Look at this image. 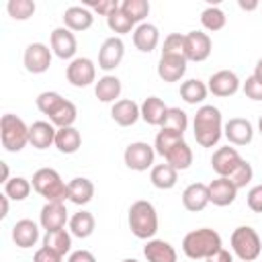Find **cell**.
<instances>
[{
  "label": "cell",
  "instance_id": "54",
  "mask_svg": "<svg viewBox=\"0 0 262 262\" xmlns=\"http://www.w3.org/2000/svg\"><path fill=\"white\" fill-rule=\"evenodd\" d=\"M256 80H260L262 82V57L256 61V68H254V74H252Z\"/></svg>",
  "mask_w": 262,
  "mask_h": 262
},
{
  "label": "cell",
  "instance_id": "52",
  "mask_svg": "<svg viewBox=\"0 0 262 262\" xmlns=\"http://www.w3.org/2000/svg\"><path fill=\"white\" fill-rule=\"evenodd\" d=\"M237 6H239L242 10H256V8L260 6V2H256V0H252V2H244V0H239Z\"/></svg>",
  "mask_w": 262,
  "mask_h": 262
},
{
  "label": "cell",
  "instance_id": "24",
  "mask_svg": "<svg viewBox=\"0 0 262 262\" xmlns=\"http://www.w3.org/2000/svg\"><path fill=\"white\" fill-rule=\"evenodd\" d=\"M143 256L147 262H176L178 254L174 250V246L170 242L164 239H147V244L143 246Z\"/></svg>",
  "mask_w": 262,
  "mask_h": 262
},
{
  "label": "cell",
  "instance_id": "51",
  "mask_svg": "<svg viewBox=\"0 0 262 262\" xmlns=\"http://www.w3.org/2000/svg\"><path fill=\"white\" fill-rule=\"evenodd\" d=\"M207 262H233V254L221 248V250H217L213 256H209Z\"/></svg>",
  "mask_w": 262,
  "mask_h": 262
},
{
  "label": "cell",
  "instance_id": "33",
  "mask_svg": "<svg viewBox=\"0 0 262 262\" xmlns=\"http://www.w3.org/2000/svg\"><path fill=\"white\" fill-rule=\"evenodd\" d=\"M43 246L57 252L59 256H66L72 248V233L63 227V229H53V231H45L43 237Z\"/></svg>",
  "mask_w": 262,
  "mask_h": 262
},
{
  "label": "cell",
  "instance_id": "32",
  "mask_svg": "<svg viewBox=\"0 0 262 262\" xmlns=\"http://www.w3.org/2000/svg\"><path fill=\"white\" fill-rule=\"evenodd\" d=\"M209 94V88L205 82L196 80V78H190L186 82L180 84V96L186 104H201Z\"/></svg>",
  "mask_w": 262,
  "mask_h": 262
},
{
  "label": "cell",
  "instance_id": "10",
  "mask_svg": "<svg viewBox=\"0 0 262 262\" xmlns=\"http://www.w3.org/2000/svg\"><path fill=\"white\" fill-rule=\"evenodd\" d=\"M51 49L45 43H31L27 45L25 53H23V63L25 70L31 74H43L49 70L51 66Z\"/></svg>",
  "mask_w": 262,
  "mask_h": 262
},
{
  "label": "cell",
  "instance_id": "4",
  "mask_svg": "<svg viewBox=\"0 0 262 262\" xmlns=\"http://www.w3.org/2000/svg\"><path fill=\"white\" fill-rule=\"evenodd\" d=\"M33 190L41 194L47 203H63L68 199V184L61 180L59 172L53 168H39L33 174Z\"/></svg>",
  "mask_w": 262,
  "mask_h": 262
},
{
  "label": "cell",
  "instance_id": "57",
  "mask_svg": "<svg viewBox=\"0 0 262 262\" xmlns=\"http://www.w3.org/2000/svg\"><path fill=\"white\" fill-rule=\"evenodd\" d=\"M123 262H139V260H135V258H125Z\"/></svg>",
  "mask_w": 262,
  "mask_h": 262
},
{
  "label": "cell",
  "instance_id": "3",
  "mask_svg": "<svg viewBox=\"0 0 262 262\" xmlns=\"http://www.w3.org/2000/svg\"><path fill=\"white\" fill-rule=\"evenodd\" d=\"M129 229L139 239H154L158 233V213L149 201H135L129 207Z\"/></svg>",
  "mask_w": 262,
  "mask_h": 262
},
{
  "label": "cell",
  "instance_id": "30",
  "mask_svg": "<svg viewBox=\"0 0 262 262\" xmlns=\"http://www.w3.org/2000/svg\"><path fill=\"white\" fill-rule=\"evenodd\" d=\"M70 233L74 237H80V239H86L94 233V227H96V221H94V215L90 211H78L70 217Z\"/></svg>",
  "mask_w": 262,
  "mask_h": 262
},
{
  "label": "cell",
  "instance_id": "53",
  "mask_svg": "<svg viewBox=\"0 0 262 262\" xmlns=\"http://www.w3.org/2000/svg\"><path fill=\"white\" fill-rule=\"evenodd\" d=\"M0 205H2V211H0V219H4L8 215V196L2 192L0 194Z\"/></svg>",
  "mask_w": 262,
  "mask_h": 262
},
{
  "label": "cell",
  "instance_id": "44",
  "mask_svg": "<svg viewBox=\"0 0 262 262\" xmlns=\"http://www.w3.org/2000/svg\"><path fill=\"white\" fill-rule=\"evenodd\" d=\"M162 55H182V57H186V37L182 33H170L164 39Z\"/></svg>",
  "mask_w": 262,
  "mask_h": 262
},
{
  "label": "cell",
  "instance_id": "49",
  "mask_svg": "<svg viewBox=\"0 0 262 262\" xmlns=\"http://www.w3.org/2000/svg\"><path fill=\"white\" fill-rule=\"evenodd\" d=\"M61 260H63V256H59L57 252H53L45 246H41L33 256V262H61Z\"/></svg>",
  "mask_w": 262,
  "mask_h": 262
},
{
  "label": "cell",
  "instance_id": "26",
  "mask_svg": "<svg viewBox=\"0 0 262 262\" xmlns=\"http://www.w3.org/2000/svg\"><path fill=\"white\" fill-rule=\"evenodd\" d=\"M121 90H123L121 80L117 76H113V74H104L94 84V94H96V98L100 102H113L115 104L117 98L121 96Z\"/></svg>",
  "mask_w": 262,
  "mask_h": 262
},
{
  "label": "cell",
  "instance_id": "48",
  "mask_svg": "<svg viewBox=\"0 0 262 262\" xmlns=\"http://www.w3.org/2000/svg\"><path fill=\"white\" fill-rule=\"evenodd\" d=\"M246 203H248V207H250L254 213H262V184L250 188Z\"/></svg>",
  "mask_w": 262,
  "mask_h": 262
},
{
  "label": "cell",
  "instance_id": "17",
  "mask_svg": "<svg viewBox=\"0 0 262 262\" xmlns=\"http://www.w3.org/2000/svg\"><path fill=\"white\" fill-rule=\"evenodd\" d=\"M209 201L215 205V207H227L235 201L237 196V188L235 184L225 178V176H217L215 180H211L209 184Z\"/></svg>",
  "mask_w": 262,
  "mask_h": 262
},
{
  "label": "cell",
  "instance_id": "31",
  "mask_svg": "<svg viewBox=\"0 0 262 262\" xmlns=\"http://www.w3.org/2000/svg\"><path fill=\"white\" fill-rule=\"evenodd\" d=\"M82 145V135L76 127H61L55 133V147L61 154H76Z\"/></svg>",
  "mask_w": 262,
  "mask_h": 262
},
{
  "label": "cell",
  "instance_id": "11",
  "mask_svg": "<svg viewBox=\"0 0 262 262\" xmlns=\"http://www.w3.org/2000/svg\"><path fill=\"white\" fill-rule=\"evenodd\" d=\"M242 82L237 78L235 72L231 70H219L215 74L209 76L207 80V88L213 96H219V98H225V96H233L237 90H239Z\"/></svg>",
  "mask_w": 262,
  "mask_h": 262
},
{
  "label": "cell",
  "instance_id": "9",
  "mask_svg": "<svg viewBox=\"0 0 262 262\" xmlns=\"http://www.w3.org/2000/svg\"><path fill=\"white\" fill-rule=\"evenodd\" d=\"M123 57H125V43H123V39L117 37V35L108 37V39H104V43L98 49V68L104 70V72H111V70L121 66Z\"/></svg>",
  "mask_w": 262,
  "mask_h": 262
},
{
  "label": "cell",
  "instance_id": "29",
  "mask_svg": "<svg viewBox=\"0 0 262 262\" xmlns=\"http://www.w3.org/2000/svg\"><path fill=\"white\" fill-rule=\"evenodd\" d=\"M149 180H151V184L156 186V188H160V190H170V188H174L176 186V182H178V170L176 168H172L170 164H156L151 170H149Z\"/></svg>",
  "mask_w": 262,
  "mask_h": 262
},
{
  "label": "cell",
  "instance_id": "20",
  "mask_svg": "<svg viewBox=\"0 0 262 262\" xmlns=\"http://www.w3.org/2000/svg\"><path fill=\"white\" fill-rule=\"evenodd\" d=\"M55 125L51 121H35L29 127V143L35 149H47L49 145H55Z\"/></svg>",
  "mask_w": 262,
  "mask_h": 262
},
{
  "label": "cell",
  "instance_id": "5",
  "mask_svg": "<svg viewBox=\"0 0 262 262\" xmlns=\"http://www.w3.org/2000/svg\"><path fill=\"white\" fill-rule=\"evenodd\" d=\"M0 139H2V147L6 151L16 154L29 143V127L25 125V121L20 117L6 113L0 119Z\"/></svg>",
  "mask_w": 262,
  "mask_h": 262
},
{
  "label": "cell",
  "instance_id": "8",
  "mask_svg": "<svg viewBox=\"0 0 262 262\" xmlns=\"http://www.w3.org/2000/svg\"><path fill=\"white\" fill-rule=\"evenodd\" d=\"M66 78L76 88H86L92 82L96 84V66L90 57H74L66 68Z\"/></svg>",
  "mask_w": 262,
  "mask_h": 262
},
{
  "label": "cell",
  "instance_id": "19",
  "mask_svg": "<svg viewBox=\"0 0 262 262\" xmlns=\"http://www.w3.org/2000/svg\"><path fill=\"white\" fill-rule=\"evenodd\" d=\"M188 59L182 55H160L158 61V76L164 82H178L186 74Z\"/></svg>",
  "mask_w": 262,
  "mask_h": 262
},
{
  "label": "cell",
  "instance_id": "21",
  "mask_svg": "<svg viewBox=\"0 0 262 262\" xmlns=\"http://www.w3.org/2000/svg\"><path fill=\"white\" fill-rule=\"evenodd\" d=\"M209 186L203 182H192L182 192V207L190 213H199L209 205Z\"/></svg>",
  "mask_w": 262,
  "mask_h": 262
},
{
  "label": "cell",
  "instance_id": "27",
  "mask_svg": "<svg viewBox=\"0 0 262 262\" xmlns=\"http://www.w3.org/2000/svg\"><path fill=\"white\" fill-rule=\"evenodd\" d=\"M166 113H168V106H166L164 100L158 98V96H147V98L141 102V119H143L147 125L162 127V125H164V119H166Z\"/></svg>",
  "mask_w": 262,
  "mask_h": 262
},
{
  "label": "cell",
  "instance_id": "38",
  "mask_svg": "<svg viewBox=\"0 0 262 262\" xmlns=\"http://www.w3.org/2000/svg\"><path fill=\"white\" fill-rule=\"evenodd\" d=\"M121 10L135 25H141V23H145V16L149 14V2L147 0H123L121 2Z\"/></svg>",
  "mask_w": 262,
  "mask_h": 262
},
{
  "label": "cell",
  "instance_id": "18",
  "mask_svg": "<svg viewBox=\"0 0 262 262\" xmlns=\"http://www.w3.org/2000/svg\"><path fill=\"white\" fill-rule=\"evenodd\" d=\"M111 117L119 127H131L141 119V106L131 98H121L111 106Z\"/></svg>",
  "mask_w": 262,
  "mask_h": 262
},
{
  "label": "cell",
  "instance_id": "13",
  "mask_svg": "<svg viewBox=\"0 0 262 262\" xmlns=\"http://www.w3.org/2000/svg\"><path fill=\"white\" fill-rule=\"evenodd\" d=\"M242 160L244 158L239 156V151L235 147L225 145V147H219V149L213 151V156H211V168H213V172L217 176L229 178L233 174V170L242 164Z\"/></svg>",
  "mask_w": 262,
  "mask_h": 262
},
{
  "label": "cell",
  "instance_id": "36",
  "mask_svg": "<svg viewBox=\"0 0 262 262\" xmlns=\"http://www.w3.org/2000/svg\"><path fill=\"white\" fill-rule=\"evenodd\" d=\"M225 23H227V16H225V12H223L219 6H207V8L201 12V25H203L207 31H211V33L221 31V29L225 27Z\"/></svg>",
  "mask_w": 262,
  "mask_h": 262
},
{
  "label": "cell",
  "instance_id": "46",
  "mask_svg": "<svg viewBox=\"0 0 262 262\" xmlns=\"http://www.w3.org/2000/svg\"><path fill=\"white\" fill-rule=\"evenodd\" d=\"M242 90H244V94H246L250 100H256V102L262 100V82L256 80L254 76H248V78H246V82L242 84Z\"/></svg>",
  "mask_w": 262,
  "mask_h": 262
},
{
  "label": "cell",
  "instance_id": "14",
  "mask_svg": "<svg viewBox=\"0 0 262 262\" xmlns=\"http://www.w3.org/2000/svg\"><path fill=\"white\" fill-rule=\"evenodd\" d=\"M186 37V59L188 61H205L213 51V41L203 31H190Z\"/></svg>",
  "mask_w": 262,
  "mask_h": 262
},
{
  "label": "cell",
  "instance_id": "41",
  "mask_svg": "<svg viewBox=\"0 0 262 262\" xmlns=\"http://www.w3.org/2000/svg\"><path fill=\"white\" fill-rule=\"evenodd\" d=\"M184 139V135L182 133H176V131H168V129H160L158 131V135H156V143H154V149H156V154H160L162 158L176 145V143H180Z\"/></svg>",
  "mask_w": 262,
  "mask_h": 262
},
{
  "label": "cell",
  "instance_id": "40",
  "mask_svg": "<svg viewBox=\"0 0 262 262\" xmlns=\"http://www.w3.org/2000/svg\"><path fill=\"white\" fill-rule=\"evenodd\" d=\"M186 127H188V115L182 108H178V106H168V113H166V119H164L162 129L176 131V133H182L184 135Z\"/></svg>",
  "mask_w": 262,
  "mask_h": 262
},
{
  "label": "cell",
  "instance_id": "39",
  "mask_svg": "<svg viewBox=\"0 0 262 262\" xmlns=\"http://www.w3.org/2000/svg\"><path fill=\"white\" fill-rule=\"evenodd\" d=\"M106 25H108V29H111L113 33H117V37H119V35H125V33H131L133 27H135V23L121 10V4L106 16Z\"/></svg>",
  "mask_w": 262,
  "mask_h": 262
},
{
  "label": "cell",
  "instance_id": "1",
  "mask_svg": "<svg viewBox=\"0 0 262 262\" xmlns=\"http://www.w3.org/2000/svg\"><path fill=\"white\" fill-rule=\"evenodd\" d=\"M192 133L201 147H213L219 143L223 135V119L221 111L213 104H203L192 121Z\"/></svg>",
  "mask_w": 262,
  "mask_h": 262
},
{
  "label": "cell",
  "instance_id": "23",
  "mask_svg": "<svg viewBox=\"0 0 262 262\" xmlns=\"http://www.w3.org/2000/svg\"><path fill=\"white\" fill-rule=\"evenodd\" d=\"M12 242L18 248H33L39 242V225L33 219H20L12 225Z\"/></svg>",
  "mask_w": 262,
  "mask_h": 262
},
{
  "label": "cell",
  "instance_id": "6",
  "mask_svg": "<svg viewBox=\"0 0 262 262\" xmlns=\"http://www.w3.org/2000/svg\"><path fill=\"white\" fill-rule=\"evenodd\" d=\"M231 250L242 262H254L262 252L260 235L250 225H239L231 233Z\"/></svg>",
  "mask_w": 262,
  "mask_h": 262
},
{
  "label": "cell",
  "instance_id": "16",
  "mask_svg": "<svg viewBox=\"0 0 262 262\" xmlns=\"http://www.w3.org/2000/svg\"><path fill=\"white\" fill-rule=\"evenodd\" d=\"M223 135L231 145H248L254 139V127L248 119L233 117L223 125Z\"/></svg>",
  "mask_w": 262,
  "mask_h": 262
},
{
  "label": "cell",
  "instance_id": "28",
  "mask_svg": "<svg viewBox=\"0 0 262 262\" xmlns=\"http://www.w3.org/2000/svg\"><path fill=\"white\" fill-rule=\"evenodd\" d=\"M92 196H94L92 180L84 176H76L68 182V201H72L74 205H86L92 201Z\"/></svg>",
  "mask_w": 262,
  "mask_h": 262
},
{
  "label": "cell",
  "instance_id": "56",
  "mask_svg": "<svg viewBox=\"0 0 262 262\" xmlns=\"http://www.w3.org/2000/svg\"><path fill=\"white\" fill-rule=\"evenodd\" d=\"M258 131L262 133V117H260V121H258Z\"/></svg>",
  "mask_w": 262,
  "mask_h": 262
},
{
  "label": "cell",
  "instance_id": "43",
  "mask_svg": "<svg viewBox=\"0 0 262 262\" xmlns=\"http://www.w3.org/2000/svg\"><path fill=\"white\" fill-rule=\"evenodd\" d=\"M35 2L33 0H8L6 10L14 20H29L35 14Z\"/></svg>",
  "mask_w": 262,
  "mask_h": 262
},
{
  "label": "cell",
  "instance_id": "12",
  "mask_svg": "<svg viewBox=\"0 0 262 262\" xmlns=\"http://www.w3.org/2000/svg\"><path fill=\"white\" fill-rule=\"evenodd\" d=\"M49 45H51L53 55H57L59 59H74V55L78 51V41H76L74 31H70L66 27H57L51 31Z\"/></svg>",
  "mask_w": 262,
  "mask_h": 262
},
{
  "label": "cell",
  "instance_id": "47",
  "mask_svg": "<svg viewBox=\"0 0 262 262\" xmlns=\"http://www.w3.org/2000/svg\"><path fill=\"white\" fill-rule=\"evenodd\" d=\"M119 4L121 2H117V0H98V2H88L86 8H90V10H94V12L102 14V16H108Z\"/></svg>",
  "mask_w": 262,
  "mask_h": 262
},
{
  "label": "cell",
  "instance_id": "2",
  "mask_svg": "<svg viewBox=\"0 0 262 262\" xmlns=\"http://www.w3.org/2000/svg\"><path fill=\"white\" fill-rule=\"evenodd\" d=\"M217 250H221V235L211 227L192 229L182 239V252L190 260H207Z\"/></svg>",
  "mask_w": 262,
  "mask_h": 262
},
{
  "label": "cell",
  "instance_id": "35",
  "mask_svg": "<svg viewBox=\"0 0 262 262\" xmlns=\"http://www.w3.org/2000/svg\"><path fill=\"white\" fill-rule=\"evenodd\" d=\"M76 119H78V108H76V104L72 100H63L61 106L49 117V121L57 129H61V127H74Z\"/></svg>",
  "mask_w": 262,
  "mask_h": 262
},
{
  "label": "cell",
  "instance_id": "7",
  "mask_svg": "<svg viewBox=\"0 0 262 262\" xmlns=\"http://www.w3.org/2000/svg\"><path fill=\"white\" fill-rule=\"evenodd\" d=\"M154 158H156V149L145 143V141H133L125 147V154H123V160H125V166L129 170H135V172H145V170H151L154 168Z\"/></svg>",
  "mask_w": 262,
  "mask_h": 262
},
{
  "label": "cell",
  "instance_id": "15",
  "mask_svg": "<svg viewBox=\"0 0 262 262\" xmlns=\"http://www.w3.org/2000/svg\"><path fill=\"white\" fill-rule=\"evenodd\" d=\"M66 223H70V217H68V209L63 203H45L41 207V213H39V225L45 229V231H53V229H63Z\"/></svg>",
  "mask_w": 262,
  "mask_h": 262
},
{
  "label": "cell",
  "instance_id": "37",
  "mask_svg": "<svg viewBox=\"0 0 262 262\" xmlns=\"http://www.w3.org/2000/svg\"><path fill=\"white\" fill-rule=\"evenodd\" d=\"M31 188L33 184L23 176H14L8 182H4V194L12 201H25L31 194Z\"/></svg>",
  "mask_w": 262,
  "mask_h": 262
},
{
  "label": "cell",
  "instance_id": "42",
  "mask_svg": "<svg viewBox=\"0 0 262 262\" xmlns=\"http://www.w3.org/2000/svg\"><path fill=\"white\" fill-rule=\"evenodd\" d=\"M66 98L59 94V92H53V90H45V92H41L39 96H37V100H35V104H37V108L43 113V115H47V117H51L59 106H61V102H63Z\"/></svg>",
  "mask_w": 262,
  "mask_h": 262
},
{
  "label": "cell",
  "instance_id": "50",
  "mask_svg": "<svg viewBox=\"0 0 262 262\" xmlns=\"http://www.w3.org/2000/svg\"><path fill=\"white\" fill-rule=\"evenodd\" d=\"M68 262H96V258H94V254L88 252V250H76V252L70 254Z\"/></svg>",
  "mask_w": 262,
  "mask_h": 262
},
{
  "label": "cell",
  "instance_id": "22",
  "mask_svg": "<svg viewBox=\"0 0 262 262\" xmlns=\"http://www.w3.org/2000/svg\"><path fill=\"white\" fill-rule=\"evenodd\" d=\"M160 43V31L156 25L151 23H141L133 29V45L141 51V53H149L158 47Z\"/></svg>",
  "mask_w": 262,
  "mask_h": 262
},
{
  "label": "cell",
  "instance_id": "45",
  "mask_svg": "<svg viewBox=\"0 0 262 262\" xmlns=\"http://www.w3.org/2000/svg\"><path fill=\"white\" fill-rule=\"evenodd\" d=\"M252 178H254V168H252V164L246 162V160H242V164H239V166L233 170V174L229 176V180L235 184L237 190L244 188V186H248V184L252 182Z\"/></svg>",
  "mask_w": 262,
  "mask_h": 262
},
{
  "label": "cell",
  "instance_id": "55",
  "mask_svg": "<svg viewBox=\"0 0 262 262\" xmlns=\"http://www.w3.org/2000/svg\"><path fill=\"white\" fill-rule=\"evenodd\" d=\"M0 166H2V182H8L10 180V176H8V164L6 162H0Z\"/></svg>",
  "mask_w": 262,
  "mask_h": 262
},
{
  "label": "cell",
  "instance_id": "34",
  "mask_svg": "<svg viewBox=\"0 0 262 262\" xmlns=\"http://www.w3.org/2000/svg\"><path fill=\"white\" fill-rule=\"evenodd\" d=\"M164 160H166V164H170V166L176 168V170H186V168H190V164H192V149H190L188 143L182 139L180 143H176V145L164 156Z\"/></svg>",
  "mask_w": 262,
  "mask_h": 262
},
{
  "label": "cell",
  "instance_id": "25",
  "mask_svg": "<svg viewBox=\"0 0 262 262\" xmlns=\"http://www.w3.org/2000/svg\"><path fill=\"white\" fill-rule=\"evenodd\" d=\"M63 27L70 31H86L94 23V14L86 6H70L63 12Z\"/></svg>",
  "mask_w": 262,
  "mask_h": 262
}]
</instances>
